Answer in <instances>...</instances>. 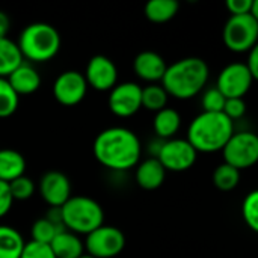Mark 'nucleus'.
Instances as JSON below:
<instances>
[{
    "label": "nucleus",
    "instance_id": "1",
    "mask_svg": "<svg viewBox=\"0 0 258 258\" xmlns=\"http://www.w3.org/2000/svg\"><path fill=\"white\" fill-rule=\"evenodd\" d=\"M94 157L112 171H128L138 166L142 145L135 132L125 127H109L94 141Z\"/></svg>",
    "mask_w": 258,
    "mask_h": 258
},
{
    "label": "nucleus",
    "instance_id": "2",
    "mask_svg": "<svg viewBox=\"0 0 258 258\" xmlns=\"http://www.w3.org/2000/svg\"><path fill=\"white\" fill-rule=\"evenodd\" d=\"M210 76L209 65L201 57H183L168 65L162 79V86L168 95L177 100H189L197 97L207 85Z\"/></svg>",
    "mask_w": 258,
    "mask_h": 258
},
{
    "label": "nucleus",
    "instance_id": "3",
    "mask_svg": "<svg viewBox=\"0 0 258 258\" xmlns=\"http://www.w3.org/2000/svg\"><path fill=\"white\" fill-rule=\"evenodd\" d=\"M234 133V122L222 112H201L187 128L186 141L197 153L222 151Z\"/></svg>",
    "mask_w": 258,
    "mask_h": 258
},
{
    "label": "nucleus",
    "instance_id": "4",
    "mask_svg": "<svg viewBox=\"0 0 258 258\" xmlns=\"http://www.w3.org/2000/svg\"><path fill=\"white\" fill-rule=\"evenodd\" d=\"M23 59L30 62H47L60 48V35L48 23H32L26 26L17 42Z\"/></svg>",
    "mask_w": 258,
    "mask_h": 258
},
{
    "label": "nucleus",
    "instance_id": "5",
    "mask_svg": "<svg viewBox=\"0 0 258 258\" xmlns=\"http://www.w3.org/2000/svg\"><path fill=\"white\" fill-rule=\"evenodd\" d=\"M59 210L63 228L77 236H88L104 225V212L101 206L89 197H71Z\"/></svg>",
    "mask_w": 258,
    "mask_h": 258
},
{
    "label": "nucleus",
    "instance_id": "6",
    "mask_svg": "<svg viewBox=\"0 0 258 258\" xmlns=\"http://www.w3.org/2000/svg\"><path fill=\"white\" fill-rule=\"evenodd\" d=\"M224 42L234 53H246L257 47L258 20L251 14L231 15L224 27Z\"/></svg>",
    "mask_w": 258,
    "mask_h": 258
},
{
    "label": "nucleus",
    "instance_id": "7",
    "mask_svg": "<svg viewBox=\"0 0 258 258\" xmlns=\"http://www.w3.org/2000/svg\"><path fill=\"white\" fill-rule=\"evenodd\" d=\"M224 163L236 169H248L258 160V136L254 132H234L222 148Z\"/></svg>",
    "mask_w": 258,
    "mask_h": 258
},
{
    "label": "nucleus",
    "instance_id": "8",
    "mask_svg": "<svg viewBox=\"0 0 258 258\" xmlns=\"http://www.w3.org/2000/svg\"><path fill=\"white\" fill-rule=\"evenodd\" d=\"M85 251L94 258H113L125 248L124 233L112 225H101L86 236Z\"/></svg>",
    "mask_w": 258,
    "mask_h": 258
},
{
    "label": "nucleus",
    "instance_id": "9",
    "mask_svg": "<svg viewBox=\"0 0 258 258\" xmlns=\"http://www.w3.org/2000/svg\"><path fill=\"white\" fill-rule=\"evenodd\" d=\"M198 153L186 139L172 138L163 141L156 159L162 163L166 172H184L195 165Z\"/></svg>",
    "mask_w": 258,
    "mask_h": 258
},
{
    "label": "nucleus",
    "instance_id": "10",
    "mask_svg": "<svg viewBox=\"0 0 258 258\" xmlns=\"http://www.w3.org/2000/svg\"><path fill=\"white\" fill-rule=\"evenodd\" d=\"M254 83V77L246 68L245 62H234L227 65L218 76L216 89L225 98H243Z\"/></svg>",
    "mask_w": 258,
    "mask_h": 258
},
{
    "label": "nucleus",
    "instance_id": "11",
    "mask_svg": "<svg viewBox=\"0 0 258 258\" xmlns=\"http://www.w3.org/2000/svg\"><path fill=\"white\" fill-rule=\"evenodd\" d=\"M109 109L119 118H130L142 107V88L135 82L116 83L107 98Z\"/></svg>",
    "mask_w": 258,
    "mask_h": 258
},
{
    "label": "nucleus",
    "instance_id": "12",
    "mask_svg": "<svg viewBox=\"0 0 258 258\" xmlns=\"http://www.w3.org/2000/svg\"><path fill=\"white\" fill-rule=\"evenodd\" d=\"M88 92L85 76L76 70L60 73L53 83V95L63 106L79 104Z\"/></svg>",
    "mask_w": 258,
    "mask_h": 258
},
{
    "label": "nucleus",
    "instance_id": "13",
    "mask_svg": "<svg viewBox=\"0 0 258 258\" xmlns=\"http://www.w3.org/2000/svg\"><path fill=\"white\" fill-rule=\"evenodd\" d=\"M85 80L88 86L95 91H110L118 82V68L112 59L103 54L92 56L85 70Z\"/></svg>",
    "mask_w": 258,
    "mask_h": 258
},
{
    "label": "nucleus",
    "instance_id": "14",
    "mask_svg": "<svg viewBox=\"0 0 258 258\" xmlns=\"http://www.w3.org/2000/svg\"><path fill=\"white\" fill-rule=\"evenodd\" d=\"M39 194L50 207H62L71 195V181L60 171H48L39 180Z\"/></svg>",
    "mask_w": 258,
    "mask_h": 258
},
{
    "label": "nucleus",
    "instance_id": "15",
    "mask_svg": "<svg viewBox=\"0 0 258 258\" xmlns=\"http://www.w3.org/2000/svg\"><path fill=\"white\" fill-rule=\"evenodd\" d=\"M166 68H168V65H166L165 59L159 53L151 51V50L141 51L133 60L135 74L139 79L150 82V83L162 82Z\"/></svg>",
    "mask_w": 258,
    "mask_h": 258
},
{
    "label": "nucleus",
    "instance_id": "16",
    "mask_svg": "<svg viewBox=\"0 0 258 258\" xmlns=\"http://www.w3.org/2000/svg\"><path fill=\"white\" fill-rule=\"evenodd\" d=\"M8 83L17 92V95H29L38 91L41 86V76L36 68L27 62H23L18 68H15L8 77Z\"/></svg>",
    "mask_w": 258,
    "mask_h": 258
},
{
    "label": "nucleus",
    "instance_id": "17",
    "mask_svg": "<svg viewBox=\"0 0 258 258\" xmlns=\"http://www.w3.org/2000/svg\"><path fill=\"white\" fill-rule=\"evenodd\" d=\"M166 177V171L162 166V163L154 159V157H148L144 162H141L136 168V183L145 189V190H156L159 189Z\"/></svg>",
    "mask_w": 258,
    "mask_h": 258
},
{
    "label": "nucleus",
    "instance_id": "18",
    "mask_svg": "<svg viewBox=\"0 0 258 258\" xmlns=\"http://www.w3.org/2000/svg\"><path fill=\"white\" fill-rule=\"evenodd\" d=\"M50 248L56 258H79L85 254V245L80 237L67 230L53 239Z\"/></svg>",
    "mask_w": 258,
    "mask_h": 258
},
{
    "label": "nucleus",
    "instance_id": "19",
    "mask_svg": "<svg viewBox=\"0 0 258 258\" xmlns=\"http://www.w3.org/2000/svg\"><path fill=\"white\" fill-rule=\"evenodd\" d=\"M180 125H181V116L175 109L165 107L156 112L153 127H154V133L157 139H162V141L172 139L180 130Z\"/></svg>",
    "mask_w": 258,
    "mask_h": 258
},
{
    "label": "nucleus",
    "instance_id": "20",
    "mask_svg": "<svg viewBox=\"0 0 258 258\" xmlns=\"http://www.w3.org/2000/svg\"><path fill=\"white\" fill-rule=\"evenodd\" d=\"M26 159L21 153L5 148L0 150V181L11 183L12 180L24 175Z\"/></svg>",
    "mask_w": 258,
    "mask_h": 258
},
{
    "label": "nucleus",
    "instance_id": "21",
    "mask_svg": "<svg viewBox=\"0 0 258 258\" xmlns=\"http://www.w3.org/2000/svg\"><path fill=\"white\" fill-rule=\"evenodd\" d=\"M23 62L24 59L17 42L9 39L8 36L0 38V77L6 79Z\"/></svg>",
    "mask_w": 258,
    "mask_h": 258
},
{
    "label": "nucleus",
    "instance_id": "22",
    "mask_svg": "<svg viewBox=\"0 0 258 258\" xmlns=\"http://www.w3.org/2000/svg\"><path fill=\"white\" fill-rule=\"evenodd\" d=\"M178 9L180 3L177 0H150L144 8V14L150 21L162 24L172 20Z\"/></svg>",
    "mask_w": 258,
    "mask_h": 258
},
{
    "label": "nucleus",
    "instance_id": "23",
    "mask_svg": "<svg viewBox=\"0 0 258 258\" xmlns=\"http://www.w3.org/2000/svg\"><path fill=\"white\" fill-rule=\"evenodd\" d=\"M24 243L18 230L9 225H0V258H20Z\"/></svg>",
    "mask_w": 258,
    "mask_h": 258
},
{
    "label": "nucleus",
    "instance_id": "24",
    "mask_svg": "<svg viewBox=\"0 0 258 258\" xmlns=\"http://www.w3.org/2000/svg\"><path fill=\"white\" fill-rule=\"evenodd\" d=\"M213 183L222 192H230L236 189L240 183V171L228 163L219 165L213 172Z\"/></svg>",
    "mask_w": 258,
    "mask_h": 258
},
{
    "label": "nucleus",
    "instance_id": "25",
    "mask_svg": "<svg viewBox=\"0 0 258 258\" xmlns=\"http://www.w3.org/2000/svg\"><path fill=\"white\" fill-rule=\"evenodd\" d=\"M168 97L169 95L163 89L162 85L151 83V85L142 88V107H145L151 112H159L166 107Z\"/></svg>",
    "mask_w": 258,
    "mask_h": 258
},
{
    "label": "nucleus",
    "instance_id": "26",
    "mask_svg": "<svg viewBox=\"0 0 258 258\" xmlns=\"http://www.w3.org/2000/svg\"><path fill=\"white\" fill-rule=\"evenodd\" d=\"M62 231H65V228L56 225L54 222H51L47 218H41V219L35 221V224L32 225V242L50 245L53 242V239Z\"/></svg>",
    "mask_w": 258,
    "mask_h": 258
},
{
    "label": "nucleus",
    "instance_id": "27",
    "mask_svg": "<svg viewBox=\"0 0 258 258\" xmlns=\"http://www.w3.org/2000/svg\"><path fill=\"white\" fill-rule=\"evenodd\" d=\"M20 97L6 79L0 77V118H8L18 109Z\"/></svg>",
    "mask_w": 258,
    "mask_h": 258
},
{
    "label": "nucleus",
    "instance_id": "28",
    "mask_svg": "<svg viewBox=\"0 0 258 258\" xmlns=\"http://www.w3.org/2000/svg\"><path fill=\"white\" fill-rule=\"evenodd\" d=\"M242 216L251 231H258V192H249L242 204Z\"/></svg>",
    "mask_w": 258,
    "mask_h": 258
},
{
    "label": "nucleus",
    "instance_id": "29",
    "mask_svg": "<svg viewBox=\"0 0 258 258\" xmlns=\"http://www.w3.org/2000/svg\"><path fill=\"white\" fill-rule=\"evenodd\" d=\"M8 184H9V190H11V195H12L14 201H26V200L32 198L35 190H36V186H35L33 180L26 177V175H21V177L15 178Z\"/></svg>",
    "mask_w": 258,
    "mask_h": 258
},
{
    "label": "nucleus",
    "instance_id": "30",
    "mask_svg": "<svg viewBox=\"0 0 258 258\" xmlns=\"http://www.w3.org/2000/svg\"><path fill=\"white\" fill-rule=\"evenodd\" d=\"M225 100L227 98L216 89V86L207 89L203 95V100H201L203 112H222Z\"/></svg>",
    "mask_w": 258,
    "mask_h": 258
},
{
    "label": "nucleus",
    "instance_id": "31",
    "mask_svg": "<svg viewBox=\"0 0 258 258\" xmlns=\"http://www.w3.org/2000/svg\"><path fill=\"white\" fill-rule=\"evenodd\" d=\"M20 258H56L50 245L38 243V242H29L24 243V248L21 251Z\"/></svg>",
    "mask_w": 258,
    "mask_h": 258
},
{
    "label": "nucleus",
    "instance_id": "32",
    "mask_svg": "<svg viewBox=\"0 0 258 258\" xmlns=\"http://www.w3.org/2000/svg\"><path fill=\"white\" fill-rule=\"evenodd\" d=\"M222 113L230 118L233 122L236 119H240L245 113H246V103L243 98H227L225 104H224V110Z\"/></svg>",
    "mask_w": 258,
    "mask_h": 258
},
{
    "label": "nucleus",
    "instance_id": "33",
    "mask_svg": "<svg viewBox=\"0 0 258 258\" xmlns=\"http://www.w3.org/2000/svg\"><path fill=\"white\" fill-rule=\"evenodd\" d=\"M14 204V198L9 190V184L5 181H0V218L6 216Z\"/></svg>",
    "mask_w": 258,
    "mask_h": 258
},
{
    "label": "nucleus",
    "instance_id": "34",
    "mask_svg": "<svg viewBox=\"0 0 258 258\" xmlns=\"http://www.w3.org/2000/svg\"><path fill=\"white\" fill-rule=\"evenodd\" d=\"M252 2L254 0H228L227 9L231 12V15H245L249 14Z\"/></svg>",
    "mask_w": 258,
    "mask_h": 258
},
{
    "label": "nucleus",
    "instance_id": "35",
    "mask_svg": "<svg viewBox=\"0 0 258 258\" xmlns=\"http://www.w3.org/2000/svg\"><path fill=\"white\" fill-rule=\"evenodd\" d=\"M245 65L249 70V73L254 77V80L258 79V47H254L252 50H249L248 60L245 62Z\"/></svg>",
    "mask_w": 258,
    "mask_h": 258
},
{
    "label": "nucleus",
    "instance_id": "36",
    "mask_svg": "<svg viewBox=\"0 0 258 258\" xmlns=\"http://www.w3.org/2000/svg\"><path fill=\"white\" fill-rule=\"evenodd\" d=\"M9 29H11V21H9L8 14L0 11V38H6Z\"/></svg>",
    "mask_w": 258,
    "mask_h": 258
},
{
    "label": "nucleus",
    "instance_id": "37",
    "mask_svg": "<svg viewBox=\"0 0 258 258\" xmlns=\"http://www.w3.org/2000/svg\"><path fill=\"white\" fill-rule=\"evenodd\" d=\"M79 258H94V257H91V255H89V254H83V255H82V257H79Z\"/></svg>",
    "mask_w": 258,
    "mask_h": 258
}]
</instances>
